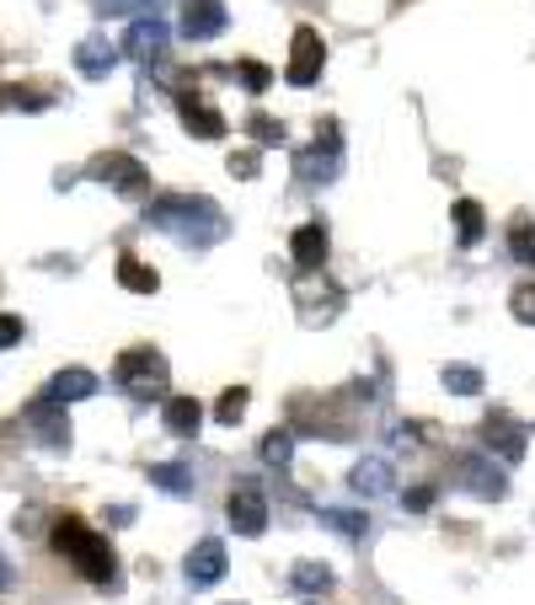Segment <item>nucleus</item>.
I'll list each match as a JSON object with an SVG mask.
<instances>
[{
  "mask_svg": "<svg viewBox=\"0 0 535 605\" xmlns=\"http://www.w3.org/2000/svg\"><path fill=\"white\" fill-rule=\"evenodd\" d=\"M482 231H487L482 204H476V199H455V236H461V246H476L482 242Z\"/></svg>",
  "mask_w": 535,
  "mask_h": 605,
  "instance_id": "22",
  "label": "nucleus"
},
{
  "mask_svg": "<svg viewBox=\"0 0 535 605\" xmlns=\"http://www.w3.org/2000/svg\"><path fill=\"white\" fill-rule=\"evenodd\" d=\"M236 70H241V81H246V91H252V97H263L268 81H273V70H268V64H258V60H241Z\"/></svg>",
  "mask_w": 535,
  "mask_h": 605,
  "instance_id": "32",
  "label": "nucleus"
},
{
  "mask_svg": "<svg viewBox=\"0 0 535 605\" xmlns=\"http://www.w3.org/2000/svg\"><path fill=\"white\" fill-rule=\"evenodd\" d=\"M246 134H252L258 145H284V123H273L268 113H252V119H246Z\"/></svg>",
  "mask_w": 535,
  "mask_h": 605,
  "instance_id": "29",
  "label": "nucleus"
},
{
  "mask_svg": "<svg viewBox=\"0 0 535 605\" xmlns=\"http://www.w3.org/2000/svg\"><path fill=\"white\" fill-rule=\"evenodd\" d=\"M225 167H231V178L252 182V178H258V167H263V161H258V151H231V161H225Z\"/></svg>",
  "mask_w": 535,
  "mask_h": 605,
  "instance_id": "34",
  "label": "nucleus"
},
{
  "mask_svg": "<svg viewBox=\"0 0 535 605\" xmlns=\"http://www.w3.org/2000/svg\"><path fill=\"white\" fill-rule=\"evenodd\" d=\"M11 343H22V316H6L0 311V349H11Z\"/></svg>",
  "mask_w": 535,
  "mask_h": 605,
  "instance_id": "35",
  "label": "nucleus"
},
{
  "mask_svg": "<svg viewBox=\"0 0 535 605\" xmlns=\"http://www.w3.org/2000/svg\"><path fill=\"white\" fill-rule=\"evenodd\" d=\"M145 225L178 236V242H199V246L225 236V214H220V204L204 199V193H161L145 210Z\"/></svg>",
  "mask_w": 535,
  "mask_h": 605,
  "instance_id": "1",
  "label": "nucleus"
},
{
  "mask_svg": "<svg viewBox=\"0 0 535 605\" xmlns=\"http://www.w3.org/2000/svg\"><path fill=\"white\" fill-rule=\"evenodd\" d=\"M225 22H231L225 0H182V38H188V43H209V38H220Z\"/></svg>",
  "mask_w": 535,
  "mask_h": 605,
  "instance_id": "9",
  "label": "nucleus"
},
{
  "mask_svg": "<svg viewBox=\"0 0 535 605\" xmlns=\"http://www.w3.org/2000/svg\"><path fill=\"white\" fill-rule=\"evenodd\" d=\"M322 525L337 531V536H349V542H359V536L370 531V520L359 515V510H322Z\"/></svg>",
  "mask_w": 535,
  "mask_h": 605,
  "instance_id": "25",
  "label": "nucleus"
},
{
  "mask_svg": "<svg viewBox=\"0 0 535 605\" xmlns=\"http://www.w3.org/2000/svg\"><path fill=\"white\" fill-rule=\"evenodd\" d=\"M402 504H407L413 515H423V510H434V487H413V493H407Z\"/></svg>",
  "mask_w": 535,
  "mask_h": 605,
  "instance_id": "37",
  "label": "nucleus"
},
{
  "mask_svg": "<svg viewBox=\"0 0 535 605\" xmlns=\"http://www.w3.org/2000/svg\"><path fill=\"white\" fill-rule=\"evenodd\" d=\"M290 584H295L300 595H327L332 584H337V574H332L327 563H295V568H290Z\"/></svg>",
  "mask_w": 535,
  "mask_h": 605,
  "instance_id": "21",
  "label": "nucleus"
},
{
  "mask_svg": "<svg viewBox=\"0 0 535 605\" xmlns=\"http://www.w3.org/2000/svg\"><path fill=\"white\" fill-rule=\"evenodd\" d=\"M508 252H514L519 263H535V236H531V220H525V214L508 225Z\"/></svg>",
  "mask_w": 535,
  "mask_h": 605,
  "instance_id": "28",
  "label": "nucleus"
},
{
  "mask_svg": "<svg viewBox=\"0 0 535 605\" xmlns=\"http://www.w3.org/2000/svg\"><path fill=\"white\" fill-rule=\"evenodd\" d=\"M508 311H514V322L535 327V284H519V290L508 295Z\"/></svg>",
  "mask_w": 535,
  "mask_h": 605,
  "instance_id": "31",
  "label": "nucleus"
},
{
  "mask_svg": "<svg viewBox=\"0 0 535 605\" xmlns=\"http://www.w3.org/2000/svg\"><path fill=\"white\" fill-rule=\"evenodd\" d=\"M263 461L268 466H290V455H295V428H273V434H263Z\"/></svg>",
  "mask_w": 535,
  "mask_h": 605,
  "instance_id": "24",
  "label": "nucleus"
},
{
  "mask_svg": "<svg viewBox=\"0 0 535 605\" xmlns=\"http://www.w3.org/2000/svg\"><path fill=\"white\" fill-rule=\"evenodd\" d=\"M322 60H327V43H322V32H316V28H295V38H290V70H284V81H290V87H316Z\"/></svg>",
  "mask_w": 535,
  "mask_h": 605,
  "instance_id": "5",
  "label": "nucleus"
},
{
  "mask_svg": "<svg viewBox=\"0 0 535 605\" xmlns=\"http://www.w3.org/2000/svg\"><path fill=\"white\" fill-rule=\"evenodd\" d=\"M17 531H22V536H32V531H38V510H22V515H17Z\"/></svg>",
  "mask_w": 535,
  "mask_h": 605,
  "instance_id": "38",
  "label": "nucleus"
},
{
  "mask_svg": "<svg viewBox=\"0 0 535 605\" xmlns=\"http://www.w3.org/2000/svg\"><path fill=\"white\" fill-rule=\"evenodd\" d=\"M423 434H428V428H423V424H396V434H391V440H396L402 451H413V445H417V440H423Z\"/></svg>",
  "mask_w": 535,
  "mask_h": 605,
  "instance_id": "36",
  "label": "nucleus"
},
{
  "mask_svg": "<svg viewBox=\"0 0 535 605\" xmlns=\"http://www.w3.org/2000/svg\"><path fill=\"white\" fill-rule=\"evenodd\" d=\"M349 483H354L359 498H381V493L396 487V472H391V461H381V455H364L354 472H349Z\"/></svg>",
  "mask_w": 535,
  "mask_h": 605,
  "instance_id": "16",
  "label": "nucleus"
},
{
  "mask_svg": "<svg viewBox=\"0 0 535 605\" xmlns=\"http://www.w3.org/2000/svg\"><path fill=\"white\" fill-rule=\"evenodd\" d=\"M445 392L476 396L482 392V370H476V364H445Z\"/></svg>",
  "mask_w": 535,
  "mask_h": 605,
  "instance_id": "26",
  "label": "nucleus"
},
{
  "mask_svg": "<svg viewBox=\"0 0 535 605\" xmlns=\"http://www.w3.org/2000/svg\"><path fill=\"white\" fill-rule=\"evenodd\" d=\"M166 43H172V32L161 17H145V22H134V28L123 32V54L140 64H161L166 60Z\"/></svg>",
  "mask_w": 535,
  "mask_h": 605,
  "instance_id": "10",
  "label": "nucleus"
},
{
  "mask_svg": "<svg viewBox=\"0 0 535 605\" xmlns=\"http://www.w3.org/2000/svg\"><path fill=\"white\" fill-rule=\"evenodd\" d=\"M54 97L49 91H38V87H11V108H28V113H43Z\"/></svg>",
  "mask_w": 535,
  "mask_h": 605,
  "instance_id": "33",
  "label": "nucleus"
},
{
  "mask_svg": "<svg viewBox=\"0 0 535 605\" xmlns=\"http://www.w3.org/2000/svg\"><path fill=\"white\" fill-rule=\"evenodd\" d=\"M49 542H54L60 557H70V568L87 578V584H119V557H113V546H108V536H97L81 515L54 520Z\"/></svg>",
  "mask_w": 535,
  "mask_h": 605,
  "instance_id": "2",
  "label": "nucleus"
},
{
  "mask_svg": "<svg viewBox=\"0 0 535 605\" xmlns=\"http://www.w3.org/2000/svg\"><path fill=\"white\" fill-rule=\"evenodd\" d=\"M161 6H166V0H102V17H123V11H134V17L145 22V17H155Z\"/></svg>",
  "mask_w": 535,
  "mask_h": 605,
  "instance_id": "30",
  "label": "nucleus"
},
{
  "mask_svg": "<svg viewBox=\"0 0 535 605\" xmlns=\"http://www.w3.org/2000/svg\"><path fill=\"white\" fill-rule=\"evenodd\" d=\"M482 440H487V455H498L504 466H514L525 455V428L514 424L508 413H487L482 419Z\"/></svg>",
  "mask_w": 535,
  "mask_h": 605,
  "instance_id": "13",
  "label": "nucleus"
},
{
  "mask_svg": "<svg viewBox=\"0 0 535 605\" xmlns=\"http://www.w3.org/2000/svg\"><path fill=\"white\" fill-rule=\"evenodd\" d=\"M97 182H108V188H119V193H145L150 188V172L134 161L129 151H102V155H91V167H87Z\"/></svg>",
  "mask_w": 535,
  "mask_h": 605,
  "instance_id": "6",
  "label": "nucleus"
},
{
  "mask_svg": "<svg viewBox=\"0 0 535 605\" xmlns=\"http://www.w3.org/2000/svg\"><path fill=\"white\" fill-rule=\"evenodd\" d=\"M150 483L166 487L172 498H188V493H193V472H188L182 461H161V466H150Z\"/></svg>",
  "mask_w": 535,
  "mask_h": 605,
  "instance_id": "23",
  "label": "nucleus"
},
{
  "mask_svg": "<svg viewBox=\"0 0 535 605\" xmlns=\"http://www.w3.org/2000/svg\"><path fill=\"white\" fill-rule=\"evenodd\" d=\"M113 381L134 402H166V386H172V370L155 349H123L119 364H113Z\"/></svg>",
  "mask_w": 535,
  "mask_h": 605,
  "instance_id": "3",
  "label": "nucleus"
},
{
  "mask_svg": "<svg viewBox=\"0 0 535 605\" xmlns=\"http://www.w3.org/2000/svg\"><path fill=\"white\" fill-rule=\"evenodd\" d=\"M225 520H231L236 536H263L268 531V498H263V487L252 483V477L231 487V498H225Z\"/></svg>",
  "mask_w": 535,
  "mask_h": 605,
  "instance_id": "4",
  "label": "nucleus"
},
{
  "mask_svg": "<svg viewBox=\"0 0 535 605\" xmlns=\"http://www.w3.org/2000/svg\"><path fill=\"white\" fill-rule=\"evenodd\" d=\"M178 119H182V129L188 134H199V140H225V113L209 102V97H199V91H182L178 97Z\"/></svg>",
  "mask_w": 535,
  "mask_h": 605,
  "instance_id": "8",
  "label": "nucleus"
},
{
  "mask_svg": "<svg viewBox=\"0 0 535 605\" xmlns=\"http://www.w3.org/2000/svg\"><path fill=\"white\" fill-rule=\"evenodd\" d=\"M28 428L38 434V445H49V451H70V419H64L60 402L38 396V402L28 407Z\"/></svg>",
  "mask_w": 535,
  "mask_h": 605,
  "instance_id": "11",
  "label": "nucleus"
},
{
  "mask_svg": "<svg viewBox=\"0 0 535 605\" xmlns=\"http://www.w3.org/2000/svg\"><path fill=\"white\" fill-rule=\"evenodd\" d=\"M119 284L129 290V295H155V290H161V273L145 269L134 252H123L119 258Z\"/></svg>",
  "mask_w": 535,
  "mask_h": 605,
  "instance_id": "20",
  "label": "nucleus"
},
{
  "mask_svg": "<svg viewBox=\"0 0 535 605\" xmlns=\"http://www.w3.org/2000/svg\"><path fill=\"white\" fill-rule=\"evenodd\" d=\"M290 258H295V269L316 273L327 263V225L322 220H311V225H300L295 236H290Z\"/></svg>",
  "mask_w": 535,
  "mask_h": 605,
  "instance_id": "15",
  "label": "nucleus"
},
{
  "mask_svg": "<svg viewBox=\"0 0 535 605\" xmlns=\"http://www.w3.org/2000/svg\"><path fill=\"white\" fill-rule=\"evenodd\" d=\"M0 108H6V91H0Z\"/></svg>",
  "mask_w": 535,
  "mask_h": 605,
  "instance_id": "40",
  "label": "nucleus"
},
{
  "mask_svg": "<svg viewBox=\"0 0 535 605\" xmlns=\"http://www.w3.org/2000/svg\"><path fill=\"white\" fill-rule=\"evenodd\" d=\"M295 172H300V182H327V178H337V129H327V145L316 140V151H300V155H295Z\"/></svg>",
  "mask_w": 535,
  "mask_h": 605,
  "instance_id": "17",
  "label": "nucleus"
},
{
  "mask_svg": "<svg viewBox=\"0 0 535 605\" xmlns=\"http://www.w3.org/2000/svg\"><path fill=\"white\" fill-rule=\"evenodd\" d=\"M97 392V375H91V370H60V375H54V381H49V402H87V396Z\"/></svg>",
  "mask_w": 535,
  "mask_h": 605,
  "instance_id": "19",
  "label": "nucleus"
},
{
  "mask_svg": "<svg viewBox=\"0 0 535 605\" xmlns=\"http://www.w3.org/2000/svg\"><path fill=\"white\" fill-rule=\"evenodd\" d=\"M311 605H316V601H311Z\"/></svg>",
  "mask_w": 535,
  "mask_h": 605,
  "instance_id": "41",
  "label": "nucleus"
},
{
  "mask_svg": "<svg viewBox=\"0 0 535 605\" xmlns=\"http://www.w3.org/2000/svg\"><path fill=\"white\" fill-rule=\"evenodd\" d=\"M0 589H11V563L0 557Z\"/></svg>",
  "mask_w": 535,
  "mask_h": 605,
  "instance_id": "39",
  "label": "nucleus"
},
{
  "mask_svg": "<svg viewBox=\"0 0 535 605\" xmlns=\"http://www.w3.org/2000/svg\"><path fill=\"white\" fill-rule=\"evenodd\" d=\"M455 483L476 498H504L508 493V477L493 466V455H455Z\"/></svg>",
  "mask_w": 535,
  "mask_h": 605,
  "instance_id": "7",
  "label": "nucleus"
},
{
  "mask_svg": "<svg viewBox=\"0 0 535 605\" xmlns=\"http://www.w3.org/2000/svg\"><path fill=\"white\" fill-rule=\"evenodd\" d=\"M113 64H119V49H113L102 32H91V38L75 43V70H81L87 81H108V75H113Z\"/></svg>",
  "mask_w": 535,
  "mask_h": 605,
  "instance_id": "14",
  "label": "nucleus"
},
{
  "mask_svg": "<svg viewBox=\"0 0 535 605\" xmlns=\"http://www.w3.org/2000/svg\"><path fill=\"white\" fill-rule=\"evenodd\" d=\"M246 402H252V396H246V386H231V392L220 396V402H214V419H220V424L231 428V424H241V413H246Z\"/></svg>",
  "mask_w": 535,
  "mask_h": 605,
  "instance_id": "27",
  "label": "nucleus"
},
{
  "mask_svg": "<svg viewBox=\"0 0 535 605\" xmlns=\"http://www.w3.org/2000/svg\"><path fill=\"white\" fill-rule=\"evenodd\" d=\"M161 424H166V434H178V440H193L199 424H204V407L193 396H166L161 402Z\"/></svg>",
  "mask_w": 535,
  "mask_h": 605,
  "instance_id": "18",
  "label": "nucleus"
},
{
  "mask_svg": "<svg viewBox=\"0 0 535 605\" xmlns=\"http://www.w3.org/2000/svg\"><path fill=\"white\" fill-rule=\"evenodd\" d=\"M225 568H231V563H225V542H214V536H209V542H199L193 552H188L182 578H188L193 589H209V584H220V578H225Z\"/></svg>",
  "mask_w": 535,
  "mask_h": 605,
  "instance_id": "12",
  "label": "nucleus"
}]
</instances>
